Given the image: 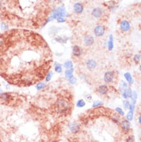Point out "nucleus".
<instances>
[{"label":"nucleus","mask_w":141,"mask_h":142,"mask_svg":"<svg viewBox=\"0 0 141 142\" xmlns=\"http://www.w3.org/2000/svg\"><path fill=\"white\" fill-rule=\"evenodd\" d=\"M86 66L89 70H93L97 67V62L93 59H88L86 62Z\"/></svg>","instance_id":"obj_6"},{"label":"nucleus","mask_w":141,"mask_h":142,"mask_svg":"<svg viewBox=\"0 0 141 142\" xmlns=\"http://www.w3.org/2000/svg\"><path fill=\"white\" fill-rule=\"evenodd\" d=\"M120 29L123 31V32H128L130 29V24L128 21L126 20H123V21L120 23Z\"/></svg>","instance_id":"obj_10"},{"label":"nucleus","mask_w":141,"mask_h":142,"mask_svg":"<svg viewBox=\"0 0 141 142\" xmlns=\"http://www.w3.org/2000/svg\"><path fill=\"white\" fill-rule=\"evenodd\" d=\"M2 0H0V9H1L2 8Z\"/></svg>","instance_id":"obj_36"},{"label":"nucleus","mask_w":141,"mask_h":142,"mask_svg":"<svg viewBox=\"0 0 141 142\" xmlns=\"http://www.w3.org/2000/svg\"><path fill=\"white\" fill-rule=\"evenodd\" d=\"M56 40L57 41V42H60V43H66V40L64 39V37H61V36L56 37Z\"/></svg>","instance_id":"obj_31"},{"label":"nucleus","mask_w":141,"mask_h":142,"mask_svg":"<svg viewBox=\"0 0 141 142\" xmlns=\"http://www.w3.org/2000/svg\"><path fill=\"white\" fill-rule=\"evenodd\" d=\"M56 110L58 113L61 114H66L70 110V103L64 98H59L56 101Z\"/></svg>","instance_id":"obj_1"},{"label":"nucleus","mask_w":141,"mask_h":142,"mask_svg":"<svg viewBox=\"0 0 141 142\" xmlns=\"http://www.w3.org/2000/svg\"><path fill=\"white\" fill-rule=\"evenodd\" d=\"M82 43H84L85 46H91L95 43L94 37L92 36H91V35H86L83 37V39H82Z\"/></svg>","instance_id":"obj_4"},{"label":"nucleus","mask_w":141,"mask_h":142,"mask_svg":"<svg viewBox=\"0 0 141 142\" xmlns=\"http://www.w3.org/2000/svg\"><path fill=\"white\" fill-rule=\"evenodd\" d=\"M97 91H98L99 94H101V95H106V93L109 92V87L106 85H105V84H102V85H99V86Z\"/></svg>","instance_id":"obj_14"},{"label":"nucleus","mask_w":141,"mask_h":142,"mask_svg":"<svg viewBox=\"0 0 141 142\" xmlns=\"http://www.w3.org/2000/svg\"><path fill=\"white\" fill-rule=\"evenodd\" d=\"M72 53L75 57H80L83 53V50H82L81 46H78V45H75L72 48Z\"/></svg>","instance_id":"obj_5"},{"label":"nucleus","mask_w":141,"mask_h":142,"mask_svg":"<svg viewBox=\"0 0 141 142\" xmlns=\"http://www.w3.org/2000/svg\"><path fill=\"white\" fill-rule=\"evenodd\" d=\"M116 111L117 112L118 114H119L121 116H123L125 114H124V111H123V110H122V108H120V107H116Z\"/></svg>","instance_id":"obj_32"},{"label":"nucleus","mask_w":141,"mask_h":142,"mask_svg":"<svg viewBox=\"0 0 141 142\" xmlns=\"http://www.w3.org/2000/svg\"><path fill=\"white\" fill-rule=\"evenodd\" d=\"M133 61H134V63H136V64L140 63V54L135 55L134 57H133Z\"/></svg>","instance_id":"obj_26"},{"label":"nucleus","mask_w":141,"mask_h":142,"mask_svg":"<svg viewBox=\"0 0 141 142\" xmlns=\"http://www.w3.org/2000/svg\"><path fill=\"white\" fill-rule=\"evenodd\" d=\"M103 105V103L102 101H99V100H97V101H94L93 103H92V107L95 108V107H99Z\"/></svg>","instance_id":"obj_24"},{"label":"nucleus","mask_w":141,"mask_h":142,"mask_svg":"<svg viewBox=\"0 0 141 142\" xmlns=\"http://www.w3.org/2000/svg\"><path fill=\"white\" fill-rule=\"evenodd\" d=\"M56 19H57L58 23H64L65 22V19H64V17H63V16L58 17Z\"/></svg>","instance_id":"obj_34"},{"label":"nucleus","mask_w":141,"mask_h":142,"mask_svg":"<svg viewBox=\"0 0 141 142\" xmlns=\"http://www.w3.org/2000/svg\"><path fill=\"white\" fill-rule=\"evenodd\" d=\"M69 128L71 133L73 134H77L80 131V125L76 122H72L69 124Z\"/></svg>","instance_id":"obj_7"},{"label":"nucleus","mask_w":141,"mask_h":142,"mask_svg":"<svg viewBox=\"0 0 141 142\" xmlns=\"http://www.w3.org/2000/svg\"><path fill=\"white\" fill-rule=\"evenodd\" d=\"M103 15V9L100 7H96L92 10V16L94 18H100Z\"/></svg>","instance_id":"obj_8"},{"label":"nucleus","mask_w":141,"mask_h":142,"mask_svg":"<svg viewBox=\"0 0 141 142\" xmlns=\"http://www.w3.org/2000/svg\"><path fill=\"white\" fill-rule=\"evenodd\" d=\"M45 86H46V84L45 83H43V82H41V83H39V84H37L36 85V89L38 90V91H40V90H42L43 89Z\"/></svg>","instance_id":"obj_27"},{"label":"nucleus","mask_w":141,"mask_h":142,"mask_svg":"<svg viewBox=\"0 0 141 142\" xmlns=\"http://www.w3.org/2000/svg\"><path fill=\"white\" fill-rule=\"evenodd\" d=\"M124 77L126 80L127 83H128L130 85H132L133 84V77H132V76H131V74H130V73H125V74H124Z\"/></svg>","instance_id":"obj_16"},{"label":"nucleus","mask_w":141,"mask_h":142,"mask_svg":"<svg viewBox=\"0 0 141 142\" xmlns=\"http://www.w3.org/2000/svg\"><path fill=\"white\" fill-rule=\"evenodd\" d=\"M127 87H128V85H127V84L126 82H124L123 80H121L120 81V84H119V91L123 92V91H124L125 89H126Z\"/></svg>","instance_id":"obj_20"},{"label":"nucleus","mask_w":141,"mask_h":142,"mask_svg":"<svg viewBox=\"0 0 141 142\" xmlns=\"http://www.w3.org/2000/svg\"><path fill=\"white\" fill-rule=\"evenodd\" d=\"M123 107H124V108L126 110H129L130 108V103L129 100H123Z\"/></svg>","instance_id":"obj_28"},{"label":"nucleus","mask_w":141,"mask_h":142,"mask_svg":"<svg viewBox=\"0 0 141 142\" xmlns=\"http://www.w3.org/2000/svg\"><path fill=\"white\" fill-rule=\"evenodd\" d=\"M113 48V35L109 36V39L108 40V50L111 51Z\"/></svg>","instance_id":"obj_18"},{"label":"nucleus","mask_w":141,"mask_h":142,"mask_svg":"<svg viewBox=\"0 0 141 142\" xmlns=\"http://www.w3.org/2000/svg\"><path fill=\"white\" fill-rule=\"evenodd\" d=\"M50 1H55V0H50Z\"/></svg>","instance_id":"obj_40"},{"label":"nucleus","mask_w":141,"mask_h":142,"mask_svg":"<svg viewBox=\"0 0 141 142\" xmlns=\"http://www.w3.org/2000/svg\"><path fill=\"white\" fill-rule=\"evenodd\" d=\"M68 81L70 84H75L76 83V78L74 76H73L72 77L68 79Z\"/></svg>","instance_id":"obj_29"},{"label":"nucleus","mask_w":141,"mask_h":142,"mask_svg":"<svg viewBox=\"0 0 141 142\" xmlns=\"http://www.w3.org/2000/svg\"><path fill=\"white\" fill-rule=\"evenodd\" d=\"M54 69L56 73H59V74H61L62 71H63V67H62V65L60 63H56L54 65Z\"/></svg>","instance_id":"obj_19"},{"label":"nucleus","mask_w":141,"mask_h":142,"mask_svg":"<svg viewBox=\"0 0 141 142\" xmlns=\"http://www.w3.org/2000/svg\"><path fill=\"white\" fill-rule=\"evenodd\" d=\"M134 107L135 104L134 103H130V108H129V112L126 114V120L129 121H131L133 119V111H134Z\"/></svg>","instance_id":"obj_13"},{"label":"nucleus","mask_w":141,"mask_h":142,"mask_svg":"<svg viewBox=\"0 0 141 142\" xmlns=\"http://www.w3.org/2000/svg\"><path fill=\"white\" fill-rule=\"evenodd\" d=\"M132 99V102L133 103H136V99H137V93L136 91H133L132 92V96H131V97H130Z\"/></svg>","instance_id":"obj_23"},{"label":"nucleus","mask_w":141,"mask_h":142,"mask_svg":"<svg viewBox=\"0 0 141 142\" xmlns=\"http://www.w3.org/2000/svg\"><path fill=\"white\" fill-rule=\"evenodd\" d=\"M63 0H59V2H63Z\"/></svg>","instance_id":"obj_39"},{"label":"nucleus","mask_w":141,"mask_h":142,"mask_svg":"<svg viewBox=\"0 0 141 142\" xmlns=\"http://www.w3.org/2000/svg\"><path fill=\"white\" fill-rule=\"evenodd\" d=\"M85 98H86V100H87L88 102H89V101H91V100H92V96L88 94V95H87V96H85Z\"/></svg>","instance_id":"obj_35"},{"label":"nucleus","mask_w":141,"mask_h":142,"mask_svg":"<svg viewBox=\"0 0 141 142\" xmlns=\"http://www.w3.org/2000/svg\"><path fill=\"white\" fill-rule=\"evenodd\" d=\"M105 32H106L105 27L101 25H98L97 26H95V28L93 29V33L95 34V36L97 37L103 36L105 34Z\"/></svg>","instance_id":"obj_3"},{"label":"nucleus","mask_w":141,"mask_h":142,"mask_svg":"<svg viewBox=\"0 0 141 142\" xmlns=\"http://www.w3.org/2000/svg\"><path fill=\"white\" fill-rule=\"evenodd\" d=\"M53 72L52 71H49L47 73V74L46 75V82H49L51 78L53 77Z\"/></svg>","instance_id":"obj_25"},{"label":"nucleus","mask_w":141,"mask_h":142,"mask_svg":"<svg viewBox=\"0 0 141 142\" xmlns=\"http://www.w3.org/2000/svg\"><path fill=\"white\" fill-rule=\"evenodd\" d=\"M12 99V95L7 92H2L0 94V100L2 102H9V100Z\"/></svg>","instance_id":"obj_11"},{"label":"nucleus","mask_w":141,"mask_h":142,"mask_svg":"<svg viewBox=\"0 0 141 142\" xmlns=\"http://www.w3.org/2000/svg\"><path fill=\"white\" fill-rule=\"evenodd\" d=\"M73 71H74L73 68L69 69V70H66V71H65V77H66L67 79L72 77L73 76Z\"/></svg>","instance_id":"obj_17"},{"label":"nucleus","mask_w":141,"mask_h":142,"mask_svg":"<svg viewBox=\"0 0 141 142\" xmlns=\"http://www.w3.org/2000/svg\"><path fill=\"white\" fill-rule=\"evenodd\" d=\"M141 120V116L140 115V116H139V117H138V122H139V124H140V122H141V120Z\"/></svg>","instance_id":"obj_37"},{"label":"nucleus","mask_w":141,"mask_h":142,"mask_svg":"<svg viewBox=\"0 0 141 142\" xmlns=\"http://www.w3.org/2000/svg\"><path fill=\"white\" fill-rule=\"evenodd\" d=\"M73 10L77 14H81L83 12V6L80 2H76L73 5Z\"/></svg>","instance_id":"obj_12"},{"label":"nucleus","mask_w":141,"mask_h":142,"mask_svg":"<svg viewBox=\"0 0 141 142\" xmlns=\"http://www.w3.org/2000/svg\"><path fill=\"white\" fill-rule=\"evenodd\" d=\"M86 106V101L83 99H80L79 100L77 103H76V107H79V108H82V107H83Z\"/></svg>","instance_id":"obj_21"},{"label":"nucleus","mask_w":141,"mask_h":142,"mask_svg":"<svg viewBox=\"0 0 141 142\" xmlns=\"http://www.w3.org/2000/svg\"><path fill=\"white\" fill-rule=\"evenodd\" d=\"M120 127H121L122 130L126 133H128L130 130V123L129 120H123L120 122Z\"/></svg>","instance_id":"obj_9"},{"label":"nucleus","mask_w":141,"mask_h":142,"mask_svg":"<svg viewBox=\"0 0 141 142\" xmlns=\"http://www.w3.org/2000/svg\"><path fill=\"white\" fill-rule=\"evenodd\" d=\"M132 92H133V91H132L131 89L127 87L126 89H125L124 91H123L122 92V96H123V97L125 98L126 100L130 98V97H131V96H132Z\"/></svg>","instance_id":"obj_15"},{"label":"nucleus","mask_w":141,"mask_h":142,"mask_svg":"<svg viewBox=\"0 0 141 142\" xmlns=\"http://www.w3.org/2000/svg\"><path fill=\"white\" fill-rule=\"evenodd\" d=\"M63 66H64V67L66 69V70L71 69V68H73V62H72L71 60H67V61H66L64 63Z\"/></svg>","instance_id":"obj_22"},{"label":"nucleus","mask_w":141,"mask_h":142,"mask_svg":"<svg viewBox=\"0 0 141 142\" xmlns=\"http://www.w3.org/2000/svg\"><path fill=\"white\" fill-rule=\"evenodd\" d=\"M9 29V26L7 25L6 23H1V29L2 31H5V30H7Z\"/></svg>","instance_id":"obj_30"},{"label":"nucleus","mask_w":141,"mask_h":142,"mask_svg":"<svg viewBox=\"0 0 141 142\" xmlns=\"http://www.w3.org/2000/svg\"><path fill=\"white\" fill-rule=\"evenodd\" d=\"M114 77H115L114 72L112 71V70H109V71H106L105 73L103 80L106 84H110V83H112L113 81Z\"/></svg>","instance_id":"obj_2"},{"label":"nucleus","mask_w":141,"mask_h":142,"mask_svg":"<svg viewBox=\"0 0 141 142\" xmlns=\"http://www.w3.org/2000/svg\"><path fill=\"white\" fill-rule=\"evenodd\" d=\"M126 142H134V137L133 135H130L126 139Z\"/></svg>","instance_id":"obj_33"},{"label":"nucleus","mask_w":141,"mask_h":142,"mask_svg":"<svg viewBox=\"0 0 141 142\" xmlns=\"http://www.w3.org/2000/svg\"><path fill=\"white\" fill-rule=\"evenodd\" d=\"M2 92H3V91H2V90L1 88H0V94H1V93H2Z\"/></svg>","instance_id":"obj_38"}]
</instances>
